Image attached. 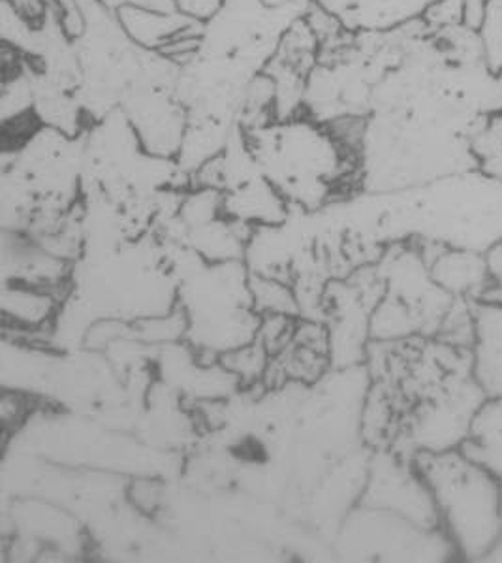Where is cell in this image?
Returning <instances> with one entry per match:
<instances>
[{
    "mask_svg": "<svg viewBox=\"0 0 502 563\" xmlns=\"http://www.w3.org/2000/svg\"><path fill=\"white\" fill-rule=\"evenodd\" d=\"M438 287L456 298L482 301L491 288L488 256L477 251L451 250L435 242H414Z\"/></svg>",
    "mask_w": 502,
    "mask_h": 563,
    "instance_id": "7a4b0ae2",
    "label": "cell"
},
{
    "mask_svg": "<svg viewBox=\"0 0 502 563\" xmlns=\"http://www.w3.org/2000/svg\"><path fill=\"white\" fill-rule=\"evenodd\" d=\"M459 451L502 478V396L483 401Z\"/></svg>",
    "mask_w": 502,
    "mask_h": 563,
    "instance_id": "277c9868",
    "label": "cell"
},
{
    "mask_svg": "<svg viewBox=\"0 0 502 563\" xmlns=\"http://www.w3.org/2000/svg\"><path fill=\"white\" fill-rule=\"evenodd\" d=\"M221 362L230 375H235L242 380H256L264 377L268 369L269 351L256 340L255 343L230 349L222 354Z\"/></svg>",
    "mask_w": 502,
    "mask_h": 563,
    "instance_id": "52a82bcc",
    "label": "cell"
},
{
    "mask_svg": "<svg viewBox=\"0 0 502 563\" xmlns=\"http://www.w3.org/2000/svg\"><path fill=\"white\" fill-rule=\"evenodd\" d=\"M422 20L425 21L427 29L435 33L464 25V0H431Z\"/></svg>",
    "mask_w": 502,
    "mask_h": 563,
    "instance_id": "ba28073f",
    "label": "cell"
},
{
    "mask_svg": "<svg viewBox=\"0 0 502 563\" xmlns=\"http://www.w3.org/2000/svg\"><path fill=\"white\" fill-rule=\"evenodd\" d=\"M490 0H464V25L472 31H482L483 23L488 20Z\"/></svg>",
    "mask_w": 502,
    "mask_h": 563,
    "instance_id": "8fae6325",
    "label": "cell"
},
{
    "mask_svg": "<svg viewBox=\"0 0 502 563\" xmlns=\"http://www.w3.org/2000/svg\"><path fill=\"white\" fill-rule=\"evenodd\" d=\"M248 296L261 314H294L298 311L292 290L287 288V283L275 277H253L248 283Z\"/></svg>",
    "mask_w": 502,
    "mask_h": 563,
    "instance_id": "8992f818",
    "label": "cell"
},
{
    "mask_svg": "<svg viewBox=\"0 0 502 563\" xmlns=\"http://www.w3.org/2000/svg\"><path fill=\"white\" fill-rule=\"evenodd\" d=\"M2 422H4V430H8V426L15 422L20 424V420L25 417L26 404L25 398H21L20 394H4L2 396Z\"/></svg>",
    "mask_w": 502,
    "mask_h": 563,
    "instance_id": "7c38bea8",
    "label": "cell"
},
{
    "mask_svg": "<svg viewBox=\"0 0 502 563\" xmlns=\"http://www.w3.org/2000/svg\"><path fill=\"white\" fill-rule=\"evenodd\" d=\"M491 269V288L482 301H501L502 303V243L488 253Z\"/></svg>",
    "mask_w": 502,
    "mask_h": 563,
    "instance_id": "9c48e42d",
    "label": "cell"
},
{
    "mask_svg": "<svg viewBox=\"0 0 502 563\" xmlns=\"http://www.w3.org/2000/svg\"><path fill=\"white\" fill-rule=\"evenodd\" d=\"M501 505H502V478H501Z\"/></svg>",
    "mask_w": 502,
    "mask_h": 563,
    "instance_id": "5bb4252c",
    "label": "cell"
},
{
    "mask_svg": "<svg viewBox=\"0 0 502 563\" xmlns=\"http://www.w3.org/2000/svg\"><path fill=\"white\" fill-rule=\"evenodd\" d=\"M158 498H160V492H158V486L153 481H142V483L132 486V499H134L137 509H142V511H155Z\"/></svg>",
    "mask_w": 502,
    "mask_h": 563,
    "instance_id": "30bf717a",
    "label": "cell"
},
{
    "mask_svg": "<svg viewBox=\"0 0 502 563\" xmlns=\"http://www.w3.org/2000/svg\"><path fill=\"white\" fill-rule=\"evenodd\" d=\"M55 301L52 290L15 282L13 287L4 288L2 295L4 322H12L18 330H38L52 319Z\"/></svg>",
    "mask_w": 502,
    "mask_h": 563,
    "instance_id": "5b68a950",
    "label": "cell"
},
{
    "mask_svg": "<svg viewBox=\"0 0 502 563\" xmlns=\"http://www.w3.org/2000/svg\"><path fill=\"white\" fill-rule=\"evenodd\" d=\"M433 492L440 528L467 562H486L502 531L501 478L459 449L414 459Z\"/></svg>",
    "mask_w": 502,
    "mask_h": 563,
    "instance_id": "6da1fadb",
    "label": "cell"
},
{
    "mask_svg": "<svg viewBox=\"0 0 502 563\" xmlns=\"http://www.w3.org/2000/svg\"><path fill=\"white\" fill-rule=\"evenodd\" d=\"M486 562H502V531L499 539H497V543L493 544L490 554L486 556Z\"/></svg>",
    "mask_w": 502,
    "mask_h": 563,
    "instance_id": "4fadbf2b",
    "label": "cell"
},
{
    "mask_svg": "<svg viewBox=\"0 0 502 563\" xmlns=\"http://www.w3.org/2000/svg\"><path fill=\"white\" fill-rule=\"evenodd\" d=\"M475 375L488 398L502 396V303L475 301Z\"/></svg>",
    "mask_w": 502,
    "mask_h": 563,
    "instance_id": "3957f363",
    "label": "cell"
}]
</instances>
